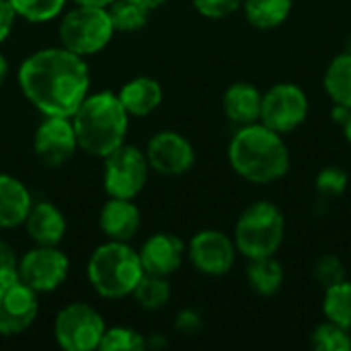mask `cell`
<instances>
[{
  "label": "cell",
  "mask_w": 351,
  "mask_h": 351,
  "mask_svg": "<svg viewBox=\"0 0 351 351\" xmlns=\"http://www.w3.org/2000/svg\"><path fill=\"white\" fill-rule=\"evenodd\" d=\"M241 8L251 27L269 31L288 21L294 0H243Z\"/></svg>",
  "instance_id": "cell-21"
},
{
  "label": "cell",
  "mask_w": 351,
  "mask_h": 351,
  "mask_svg": "<svg viewBox=\"0 0 351 351\" xmlns=\"http://www.w3.org/2000/svg\"><path fill=\"white\" fill-rule=\"evenodd\" d=\"M308 95L296 82H278L263 93L259 121L278 134L298 130L308 117Z\"/></svg>",
  "instance_id": "cell-8"
},
{
  "label": "cell",
  "mask_w": 351,
  "mask_h": 351,
  "mask_svg": "<svg viewBox=\"0 0 351 351\" xmlns=\"http://www.w3.org/2000/svg\"><path fill=\"white\" fill-rule=\"evenodd\" d=\"M140 210L134 199L125 197H109L99 212V226L109 241H123L128 243L140 230Z\"/></svg>",
  "instance_id": "cell-16"
},
{
  "label": "cell",
  "mask_w": 351,
  "mask_h": 351,
  "mask_svg": "<svg viewBox=\"0 0 351 351\" xmlns=\"http://www.w3.org/2000/svg\"><path fill=\"white\" fill-rule=\"evenodd\" d=\"M33 206V197L23 181L0 173V228H16L25 224Z\"/></svg>",
  "instance_id": "cell-19"
},
{
  "label": "cell",
  "mask_w": 351,
  "mask_h": 351,
  "mask_svg": "<svg viewBox=\"0 0 351 351\" xmlns=\"http://www.w3.org/2000/svg\"><path fill=\"white\" fill-rule=\"evenodd\" d=\"M311 346L317 351H350L351 350V333L343 327L323 321L317 325L311 333Z\"/></svg>",
  "instance_id": "cell-27"
},
{
  "label": "cell",
  "mask_w": 351,
  "mask_h": 351,
  "mask_svg": "<svg viewBox=\"0 0 351 351\" xmlns=\"http://www.w3.org/2000/svg\"><path fill=\"white\" fill-rule=\"evenodd\" d=\"M33 148L37 158L45 167H62L64 162H68L78 150L72 119L60 115H45V119L35 130Z\"/></svg>",
  "instance_id": "cell-13"
},
{
  "label": "cell",
  "mask_w": 351,
  "mask_h": 351,
  "mask_svg": "<svg viewBox=\"0 0 351 351\" xmlns=\"http://www.w3.org/2000/svg\"><path fill=\"white\" fill-rule=\"evenodd\" d=\"M76 4H86V6H109L113 0H74Z\"/></svg>",
  "instance_id": "cell-38"
},
{
  "label": "cell",
  "mask_w": 351,
  "mask_h": 351,
  "mask_svg": "<svg viewBox=\"0 0 351 351\" xmlns=\"http://www.w3.org/2000/svg\"><path fill=\"white\" fill-rule=\"evenodd\" d=\"M78 148L95 158H105L125 142L130 115L113 90L86 95L70 117Z\"/></svg>",
  "instance_id": "cell-3"
},
{
  "label": "cell",
  "mask_w": 351,
  "mask_h": 351,
  "mask_svg": "<svg viewBox=\"0 0 351 351\" xmlns=\"http://www.w3.org/2000/svg\"><path fill=\"white\" fill-rule=\"evenodd\" d=\"M323 86L329 99L335 105H343L351 109V53L341 51L335 56L323 74Z\"/></svg>",
  "instance_id": "cell-23"
},
{
  "label": "cell",
  "mask_w": 351,
  "mask_h": 351,
  "mask_svg": "<svg viewBox=\"0 0 351 351\" xmlns=\"http://www.w3.org/2000/svg\"><path fill=\"white\" fill-rule=\"evenodd\" d=\"M86 276L93 290L109 300L132 296L144 267L140 253L123 241H109L97 247L86 263Z\"/></svg>",
  "instance_id": "cell-4"
},
{
  "label": "cell",
  "mask_w": 351,
  "mask_h": 351,
  "mask_svg": "<svg viewBox=\"0 0 351 351\" xmlns=\"http://www.w3.org/2000/svg\"><path fill=\"white\" fill-rule=\"evenodd\" d=\"M195 10L208 19H224L232 12H237L243 4V0H191Z\"/></svg>",
  "instance_id": "cell-32"
},
{
  "label": "cell",
  "mask_w": 351,
  "mask_h": 351,
  "mask_svg": "<svg viewBox=\"0 0 351 351\" xmlns=\"http://www.w3.org/2000/svg\"><path fill=\"white\" fill-rule=\"evenodd\" d=\"M350 185V177L341 167H325L319 171L315 179V187L325 197H339L346 193Z\"/></svg>",
  "instance_id": "cell-30"
},
{
  "label": "cell",
  "mask_w": 351,
  "mask_h": 351,
  "mask_svg": "<svg viewBox=\"0 0 351 351\" xmlns=\"http://www.w3.org/2000/svg\"><path fill=\"white\" fill-rule=\"evenodd\" d=\"M115 29L105 6L76 4L60 23V41L66 49L78 56H93L105 49Z\"/></svg>",
  "instance_id": "cell-6"
},
{
  "label": "cell",
  "mask_w": 351,
  "mask_h": 351,
  "mask_svg": "<svg viewBox=\"0 0 351 351\" xmlns=\"http://www.w3.org/2000/svg\"><path fill=\"white\" fill-rule=\"evenodd\" d=\"M315 280L323 286V288H329L341 280H346V265L339 257L335 255H323L317 263H315Z\"/></svg>",
  "instance_id": "cell-31"
},
{
  "label": "cell",
  "mask_w": 351,
  "mask_h": 351,
  "mask_svg": "<svg viewBox=\"0 0 351 351\" xmlns=\"http://www.w3.org/2000/svg\"><path fill=\"white\" fill-rule=\"evenodd\" d=\"M247 282L259 296H274L284 286V267L276 259V255L249 259Z\"/></svg>",
  "instance_id": "cell-22"
},
{
  "label": "cell",
  "mask_w": 351,
  "mask_h": 351,
  "mask_svg": "<svg viewBox=\"0 0 351 351\" xmlns=\"http://www.w3.org/2000/svg\"><path fill=\"white\" fill-rule=\"evenodd\" d=\"M6 74H8V62H6V58L2 56V51H0V86H2Z\"/></svg>",
  "instance_id": "cell-39"
},
{
  "label": "cell",
  "mask_w": 351,
  "mask_h": 351,
  "mask_svg": "<svg viewBox=\"0 0 351 351\" xmlns=\"http://www.w3.org/2000/svg\"><path fill=\"white\" fill-rule=\"evenodd\" d=\"M103 171V185L109 197H125L134 199L148 181V158L136 146L121 144L117 150L107 154Z\"/></svg>",
  "instance_id": "cell-9"
},
{
  "label": "cell",
  "mask_w": 351,
  "mask_h": 351,
  "mask_svg": "<svg viewBox=\"0 0 351 351\" xmlns=\"http://www.w3.org/2000/svg\"><path fill=\"white\" fill-rule=\"evenodd\" d=\"M263 93L251 82H232L222 95V111L234 125L259 121Z\"/></svg>",
  "instance_id": "cell-18"
},
{
  "label": "cell",
  "mask_w": 351,
  "mask_h": 351,
  "mask_svg": "<svg viewBox=\"0 0 351 351\" xmlns=\"http://www.w3.org/2000/svg\"><path fill=\"white\" fill-rule=\"evenodd\" d=\"M144 152L150 169L165 177L185 175L195 162V150L191 142L183 134L173 130H162L154 134Z\"/></svg>",
  "instance_id": "cell-14"
},
{
  "label": "cell",
  "mask_w": 351,
  "mask_h": 351,
  "mask_svg": "<svg viewBox=\"0 0 351 351\" xmlns=\"http://www.w3.org/2000/svg\"><path fill=\"white\" fill-rule=\"evenodd\" d=\"M70 261L58 247H41L27 251L19 259V280L37 294L58 290L68 278Z\"/></svg>",
  "instance_id": "cell-10"
},
{
  "label": "cell",
  "mask_w": 351,
  "mask_h": 351,
  "mask_svg": "<svg viewBox=\"0 0 351 351\" xmlns=\"http://www.w3.org/2000/svg\"><path fill=\"white\" fill-rule=\"evenodd\" d=\"M284 237L286 218L282 210L267 199L247 206L241 212L232 232L237 251L247 259L276 255L284 243Z\"/></svg>",
  "instance_id": "cell-5"
},
{
  "label": "cell",
  "mask_w": 351,
  "mask_h": 351,
  "mask_svg": "<svg viewBox=\"0 0 351 351\" xmlns=\"http://www.w3.org/2000/svg\"><path fill=\"white\" fill-rule=\"evenodd\" d=\"M148 341L142 333L130 327H111L105 329L103 339L99 343L101 351H142L146 350Z\"/></svg>",
  "instance_id": "cell-29"
},
{
  "label": "cell",
  "mask_w": 351,
  "mask_h": 351,
  "mask_svg": "<svg viewBox=\"0 0 351 351\" xmlns=\"http://www.w3.org/2000/svg\"><path fill=\"white\" fill-rule=\"evenodd\" d=\"M350 115V107H343V105H335L333 103V109H331V119L339 125H343V121L348 119Z\"/></svg>",
  "instance_id": "cell-36"
},
{
  "label": "cell",
  "mask_w": 351,
  "mask_h": 351,
  "mask_svg": "<svg viewBox=\"0 0 351 351\" xmlns=\"http://www.w3.org/2000/svg\"><path fill=\"white\" fill-rule=\"evenodd\" d=\"M25 228L31 237L41 247H58L66 234V216L62 210L49 202H39L31 206V212L25 220Z\"/></svg>",
  "instance_id": "cell-17"
},
{
  "label": "cell",
  "mask_w": 351,
  "mask_h": 351,
  "mask_svg": "<svg viewBox=\"0 0 351 351\" xmlns=\"http://www.w3.org/2000/svg\"><path fill=\"white\" fill-rule=\"evenodd\" d=\"M39 313L37 292L19 278L0 284V335L12 337L27 331Z\"/></svg>",
  "instance_id": "cell-12"
},
{
  "label": "cell",
  "mask_w": 351,
  "mask_h": 351,
  "mask_svg": "<svg viewBox=\"0 0 351 351\" xmlns=\"http://www.w3.org/2000/svg\"><path fill=\"white\" fill-rule=\"evenodd\" d=\"M19 278V259L12 247L0 241V284Z\"/></svg>",
  "instance_id": "cell-33"
},
{
  "label": "cell",
  "mask_w": 351,
  "mask_h": 351,
  "mask_svg": "<svg viewBox=\"0 0 351 351\" xmlns=\"http://www.w3.org/2000/svg\"><path fill=\"white\" fill-rule=\"evenodd\" d=\"M105 329L107 327L101 313L84 302H72L64 306L53 323L56 341L66 351L99 350Z\"/></svg>",
  "instance_id": "cell-7"
},
{
  "label": "cell",
  "mask_w": 351,
  "mask_h": 351,
  "mask_svg": "<svg viewBox=\"0 0 351 351\" xmlns=\"http://www.w3.org/2000/svg\"><path fill=\"white\" fill-rule=\"evenodd\" d=\"M130 117H144L156 111L162 103V86L150 76H136L117 93Z\"/></svg>",
  "instance_id": "cell-20"
},
{
  "label": "cell",
  "mask_w": 351,
  "mask_h": 351,
  "mask_svg": "<svg viewBox=\"0 0 351 351\" xmlns=\"http://www.w3.org/2000/svg\"><path fill=\"white\" fill-rule=\"evenodd\" d=\"M19 84L27 101L43 115L72 117L88 95L90 74L82 56L62 47H45L19 68Z\"/></svg>",
  "instance_id": "cell-1"
},
{
  "label": "cell",
  "mask_w": 351,
  "mask_h": 351,
  "mask_svg": "<svg viewBox=\"0 0 351 351\" xmlns=\"http://www.w3.org/2000/svg\"><path fill=\"white\" fill-rule=\"evenodd\" d=\"M346 51H350V53H351V35L348 37V43H346Z\"/></svg>",
  "instance_id": "cell-41"
},
{
  "label": "cell",
  "mask_w": 351,
  "mask_h": 351,
  "mask_svg": "<svg viewBox=\"0 0 351 351\" xmlns=\"http://www.w3.org/2000/svg\"><path fill=\"white\" fill-rule=\"evenodd\" d=\"M323 315L327 321L343 327L351 333V280H341L323 294Z\"/></svg>",
  "instance_id": "cell-24"
},
{
  "label": "cell",
  "mask_w": 351,
  "mask_h": 351,
  "mask_svg": "<svg viewBox=\"0 0 351 351\" xmlns=\"http://www.w3.org/2000/svg\"><path fill=\"white\" fill-rule=\"evenodd\" d=\"M237 245L232 237H228L222 230L206 228L193 234L187 247V255L191 265L210 278H220L226 276L234 261H237Z\"/></svg>",
  "instance_id": "cell-11"
},
{
  "label": "cell",
  "mask_w": 351,
  "mask_h": 351,
  "mask_svg": "<svg viewBox=\"0 0 351 351\" xmlns=\"http://www.w3.org/2000/svg\"><path fill=\"white\" fill-rule=\"evenodd\" d=\"M16 12V16H23L31 23H45L56 19L64 6L66 0H8Z\"/></svg>",
  "instance_id": "cell-28"
},
{
  "label": "cell",
  "mask_w": 351,
  "mask_h": 351,
  "mask_svg": "<svg viewBox=\"0 0 351 351\" xmlns=\"http://www.w3.org/2000/svg\"><path fill=\"white\" fill-rule=\"evenodd\" d=\"M341 130H343V136H346V140L351 144V109H350V115H348V119L343 121V125H341Z\"/></svg>",
  "instance_id": "cell-40"
},
{
  "label": "cell",
  "mask_w": 351,
  "mask_h": 351,
  "mask_svg": "<svg viewBox=\"0 0 351 351\" xmlns=\"http://www.w3.org/2000/svg\"><path fill=\"white\" fill-rule=\"evenodd\" d=\"M14 16H16V12H14L12 4L8 0H0V45L10 35L12 25H14Z\"/></svg>",
  "instance_id": "cell-35"
},
{
  "label": "cell",
  "mask_w": 351,
  "mask_h": 351,
  "mask_svg": "<svg viewBox=\"0 0 351 351\" xmlns=\"http://www.w3.org/2000/svg\"><path fill=\"white\" fill-rule=\"evenodd\" d=\"M204 327V321H202V315L197 311H191V308H185L177 315V321H175V329L179 333H185V335H193L197 331H202Z\"/></svg>",
  "instance_id": "cell-34"
},
{
  "label": "cell",
  "mask_w": 351,
  "mask_h": 351,
  "mask_svg": "<svg viewBox=\"0 0 351 351\" xmlns=\"http://www.w3.org/2000/svg\"><path fill=\"white\" fill-rule=\"evenodd\" d=\"M107 12L115 31L132 33V31H140L148 23L150 10L136 4L134 0H113L107 6Z\"/></svg>",
  "instance_id": "cell-26"
},
{
  "label": "cell",
  "mask_w": 351,
  "mask_h": 351,
  "mask_svg": "<svg viewBox=\"0 0 351 351\" xmlns=\"http://www.w3.org/2000/svg\"><path fill=\"white\" fill-rule=\"evenodd\" d=\"M228 162L232 171L257 185L276 183L290 171V148L282 134L261 121L239 125L228 144Z\"/></svg>",
  "instance_id": "cell-2"
},
{
  "label": "cell",
  "mask_w": 351,
  "mask_h": 351,
  "mask_svg": "<svg viewBox=\"0 0 351 351\" xmlns=\"http://www.w3.org/2000/svg\"><path fill=\"white\" fill-rule=\"evenodd\" d=\"M138 253H140V261H142V267L146 274L169 278L183 263L185 243L177 234L156 232L142 245V249Z\"/></svg>",
  "instance_id": "cell-15"
},
{
  "label": "cell",
  "mask_w": 351,
  "mask_h": 351,
  "mask_svg": "<svg viewBox=\"0 0 351 351\" xmlns=\"http://www.w3.org/2000/svg\"><path fill=\"white\" fill-rule=\"evenodd\" d=\"M136 4H140V6H144L146 10H154V8H158L165 0H134Z\"/></svg>",
  "instance_id": "cell-37"
},
{
  "label": "cell",
  "mask_w": 351,
  "mask_h": 351,
  "mask_svg": "<svg viewBox=\"0 0 351 351\" xmlns=\"http://www.w3.org/2000/svg\"><path fill=\"white\" fill-rule=\"evenodd\" d=\"M132 296L136 298V302L142 308L158 311V308L167 306L169 300H171V284L162 276H154V274L144 271V276L140 278V282L134 288Z\"/></svg>",
  "instance_id": "cell-25"
}]
</instances>
